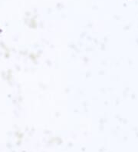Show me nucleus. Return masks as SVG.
Wrapping results in <instances>:
<instances>
[]
</instances>
